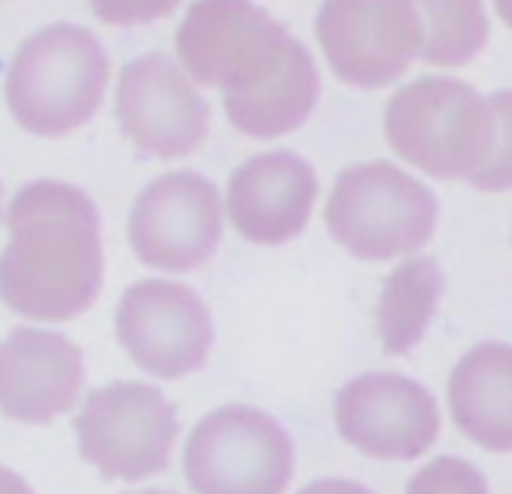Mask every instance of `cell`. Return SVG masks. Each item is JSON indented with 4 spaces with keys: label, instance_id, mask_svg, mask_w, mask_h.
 <instances>
[{
    "label": "cell",
    "instance_id": "cell-10",
    "mask_svg": "<svg viewBox=\"0 0 512 494\" xmlns=\"http://www.w3.org/2000/svg\"><path fill=\"white\" fill-rule=\"evenodd\" d=\"M315 36L333 75L360 90L390 87L423 48L411 0H324Z\"/></svg>",
    "mask_w": 512,
    "mask_h": 494
},
{
    "label": "cell",
    "instance_id": "cell-3",
    "mask_svg": "<svg viewBox=\"0 0 512 494\" xmlns=\"http://www.w3.org/2000/svg\"><path fill=\"white\" fill-rule=\"evenodd\" d=\"M384 135L411 168L435 180L468 183L492 147V108L468 81L426 75L390 96Z\"/></svg>",
    "mask_w": 512,
    "mask_h": 494
},
{
    "label": "cell",
    "instance_id": "cell-25",
    "mask_svg": "<svg viewBox=\"0 0 512 494\" xmlns=\"http://www.w3.org/2000/svg\"><path fill=\"white\" fill-rule=\"evenodd\" d=\"M129 494H174V492H162V489H147V492H129Z\"/></svg>",
    "mask_w": 512,
    "mask_h": 494
},
{
    "label": "cell",
    "instance_id": "cell-13",
    "mask_svg": "<svg viewBox=\"0 0 512 494\" xmlns=\"http://www.w3.org/2000/svg\"><path fill=\"white\" fill-rule=\"evenodd\" d=\"M318 201V174L294 150H267L234 168L225 189L231 225L255 246H285L297 240Z\"/></svg>",
    "mask_w": 512,
    "mask_h": 494
},
{
    "label": "cell",
    "instance_id": "cell-1",
    "mask_svg": "<svg viewBox=\"0 0 512 494\" xmlns=\"http://www.w3.org/2000/svg\"><path fill=\"white\" fill-rule=\"evenodd\" d=\"M0 255V300L27 321L84 315L105 279L102 222L93 198L66 180L24 183L9 210Z\"/></svg>",
    "mask_w": 512,
    "mask_h": 494
},
{
    "label": "cell",
    "instance_id": "cell-5",
    "mask_svg": "<svg viewBox=\"0 0 512 494\" xmlns=\"http://www.w3.org/2000/svg\"><path fill=\"white\" fill-rule=\"evenodd\" d=\"M192 494H285L294 480V441L252 405H225L201 417L183 450Z\"/></svg>",
    "mask_w": 512,
    "mask_h": 494
},
{
    "label": "cell",
    "instance_id": "cell-4",
    "mask_svg": "<svg viewBox=\"0 0 512 494\" xmlns=\"http://www.w3.org/2000/svg\"><path fill=\"white\" fill-rule=\"evenodd\" d=\"M330 237L360 261L420 252L438 231V195L411 171L375 159L345 168L327 198Z\"/></svg>",
    "mask_w": 512,
    "mask_h": 494
},
{
    "label": "cell",
    "instance_id": "cell-17",
    "mask_svg": "<svg viewBox=\"0 0 512 494\" xmlns=\"http://www.w3.org/2000/svg\"><path fill=\"white\" fill-rule=\"evenodd\" d=\"M441 297L444 270L426 255L408 258L384 279L378 300V336L390 357H405L423 342Z\"/></svg>",
    "mask_w": 512,
    "mask_h": 494
},
{
    "label": "cell",
    "instance_id": "cell-21",
    "mask_svg": "<svg viewBox=\"0 0 512 494\" xmlns=\"http://www.w3.org/2000/svg\"><path fill=\"white\" fill-rule=\"evenodd\" d=\"M99 21L111 27H138L153 24L171 15L183 0H87Z\"/></svg>",
    "mask_w": 512,
    "mask_h": 494
},
{
    "label": "cell",
    "instance_id": "cell-7",
    "mask_svg": "<svg viewBox=\"0 0 512 494\" xmlns=\"http://www.w3.org/2000/svg\"><path fill=\"white\" fill-rule=\"evenodd\" d=\"M291 33L255 0H195L177 27V63L198 87L222 93L261 81Z\"/></svg>",
    "mask_w": 512,
    "mask_h": 494
},
{
    "label": "cell",
    "instance_id": "cell-14",
    "mask_svg": "<svg viewBox=\"0 0 512 494\" xmlns=\"http://www.w3.org/2000/svg\"><path fill=\"white\" fill-rule=\"evenodd\" d=\"M84 387V357L54 330L18 327L0 342V414L24 426H48L69 414Z\"/></svg>",
    "mask_w": 512,
    "mask_h": 494
},
{
    "label": "cell",
    "instance_id": "cell-11",
    "mask_svg": "<svg viewBox=\"0 0 512 494\" xmlns=\"http://www.w3.org/2000/svg\"><path fill=\"white\" fill-rule=\"evenodd\" d=\"M114 111L123 135L153 159H183L210 132V102L201 87L177 60L159 51L123 66Z\"/></svg>",
    "mask_w": 512,
    "mask_h": 494
},
{
    "label": "cell",
    "instance_id": "cell-23",
    "mask_svg": "<svg viewBox=\"0 0 512 494\" xmlns=\"http://www.w3.org/2000/svg\"><path fill=\"white\" fill-rule=\"evenodd\" d=\"M0 494H33V489L24 483V477L0 465Z\"/></svg>",
    "mask_w": 512,
    "mask_h": 494
},
{
    "label": "cell",
    "instance_id": "cell-22",
    "mask_svg": "<svg viewBox=\"0 0 512 494\" xmlns=\"http://www.w3.org/2000/svg\"><path fill=\"white\" fill-rule=\"evenodd\" d=\"M300 494H375L372 489L354 483V480H318L312 486H306Z\"/></svg>",
    "mask_w": 512,
    "mask_h": 494
},
{
    "label": "cell",
    "instance_id": "cell-20",
    "mask_svg": "<svg viewBox=\"0 0 512 494\" xmlns=\"http://www.w3.org/2000/svg\"><path fill=\"white\" fill-rule=\"evenodd\" d=\"M405 494H489V483L471 462L444 456L420 468Z\"/></svg>",
    "mask_w": 512,
    "mask_h": 494
},
{
    "label": "cell",
    "instance_id": "cell-16",
    "mask_svg": "<svg viewBox=\"0 0 512 494\" xmlns=\"http://www.w3.org/2000/svg\"><path fill=\"white\" fill-rule=\"evenodd\" d=\"M450 417L456 429L489 453H512V345L483 342L450 375Z\"/></svg>",
    "mask_w": 512,
    "mask_h": 494
},
{
    "label": "cell",
    "instance_id": "cell-8",
    "mask_svg": "<svg viewBox=\"0 0 512 494\" xmlns=\"http://www.w3.org/2000/svg\"><path fill=\"white\" fill-rule=\"evenodd\" d=\"M225 231V201L201 171H171L141 189L129 213V246L135 258L162 273L204 267Z\"/></svg>",
    "mask_w": 512,
    "mask_h": 494
},
{
    "label": "cell",
    "instance_id": "cell-15",
    "mask_svg": "<svg viewBox=\"0 0 512 494\" xmlns=\"http://www.w3.org/2000/svg\"><path fill=\"white\" fill-rule=\"evenodd\" d=\"M321 99V72L312 51L291 36L282 60L255 84L222 93L234 129L249 138H279L300 129Z\"/></svg>",
    "mask_w": 512,
    "mask_h": 494
},
{
    "label": "cell",
    "instance_id": "cell-26",
    "mask_svg": "<svg viewBox=\"0 0 512 494\" xmlns=\"http://www.w3.org/2000/svg\"><path fill=\"white\" fill-rule=\"evenodd\" d=\"M0 216H3V186H0Z\"/></svg>",
    "mask_w": 512,
    "mask_h": 494
},
{
    "label": "cell",
    "instance_id": "cell-12",
    "mask_svg": "<svg viewBox=\"0 0 512 494\" xmlns=\"http://www.w3.org/2000/svg\"><path fill=\"white\" fill-rule=\"evenodd\" d=\"M333 414L348 447L384 462H414L441 435L438 399L420 381L396 372H369L348 381Z\"/></svg>",
    "mask_w": 512,
    "mask_h": 494
},
{
    "label": "cell",
    "instance_id": "cell-9",
    "mask_svg": "<svg viewBox=\"0 0 512 494\" xmlns=\"http://www.w3.org/2000/svg\"><path fill=\"white\" fill-rule=\"evenodd\" d=\"M117 342L129 360L159 381L201 372L213 351V318L198 291L171 279L129 285L117 306Z\"/></svg>",
    "mask_w": 512,
    "mask_h": 494
},
{
    "label": "cell",
    "instance_id": "cell-2",
    "mask_svg": "<svg viewBox=\"0 0 512 494\" xmlns=\"http://www.w3.org/2000/svg\"><path fill=\"white\" fill-rule=\"evenodd\" d=\"M111 60L99 36L81 24L57 21L30 33L12 54L3 93L21 129L63 138L99 111Z\"/></svg>",
    "mask_w": 512,
    "mask_h": 494
},
{
    "label": "cell",
    "instance_id": "cell-24",
    "mask_svg": "<svg viewBox=\"0 0 512 494\" xmlns=\"http://www.w3.org/2000/svg\"><path fill=\"white\" fill-rule=\"evenodd\" d=\"M495 12L501 15V21L512 30V0H495Z\"/></svg>",
    "mask_w": 512,
    "mask_h": 494
},
{
    "label": "cell",
    "instance_id": "cell-19",
    "mask_svg": "<svg viewBox=\"0 0 512 494\" xmlns=\"http://www.w3.org/2000/svg\"><path fill=\"white\" fill-rule=\"evenodd\" d=\"M492 108V147L480 171L468 180L480 192H510L512 189V90H495Z\"/></svg>",
    "mask_w": 512,
    "mask_h": 494
},
{
    "label": "cell",
    "instance_id": "cell-18",
    "mask_svg": "<svg viewBox=\"0 0 512 494\" xmlns=\"http://www.w3.org/2000/svg\"><path fill=\"white\" fill-rule=\"evenodd\" d=\"M423 27L420 57L432 66H465L489 42L483 0H411Z\"/></svg>",
    "mask_w": 512,
    "mask_h": 494
},
{
    "label": "cell",
    "instance_id": "cell-6",
    "mask_svg": "<svg viewBox=\"0 0 512 494\" xmlns=\"http://www.w3.org/2000/svg\"><path fill=\"white\" fill-rule=\"evenodd\" d=\"M78 453L105 480L141 483L168 471L180 420L150 384L114 381L93 390L75 420Z\"/></svg>",
    "mask_w": 512,
    "mask_h": 494
}]
</instances>
